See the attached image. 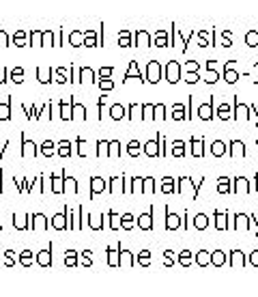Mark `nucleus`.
I'll use <instances>...</instances> for the list:
<instances>
[]
</instances>
